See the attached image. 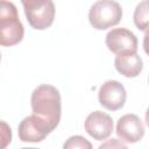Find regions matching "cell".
I'll list each match as a JSON object with an SVG mask.
<instances>
[{"instance_id": "obj_2", "label": "cell", "mask_w": 149, "mask_h": 149, "mask_svg": "<svg viewBox=\"0 0 149 149\" xmlns=\"http://www.w3.org/2000/svg\"><path fill=\"white\" fill-rule=\"evenodd\" d=\"M24 35L23 24L20 21L14 3L7 0L0 1V44L12 47L20 43Z\"/></svg>"}, {"instance_id": "obj_13", "label": "cell", "mask_w": 149, "mask_h": 149, "mask_svg": "<svg viewBox=\"0 0 149 149\" xmlns=\"http://www.w3.org/2000/svg\"><path fill=\"white\" fill-rule=\"evenodd\" d=\"M2 127H3V129H2V140H3V143H2V147L5 148L8 143H10V140H12V132H10V128H8L7 127V125H6V122H3L2 121Z\"/></svg>"}, {"instance_id": "obj_5", "label": "cell", "mask_w": 149, "mask_h": 149, "mask_svg": "<svg viewBox=\"0 0 149 149\" xmlns=\"http://www.w3.org/2000/svg\"><path fill=\"white\" fill-rule=\"evenodd\" d=\"M52 130L51 126L44 119L33 113L20 122L17 134L22 142L36 143L43 141Z\"/></svg>"}, {"instance_id": "obj_16", "label": "cell", "mask_w": 149, "mask_h": 149, "mask_svg": "<svg viewBox=\"0 0 149 149\" xmlns=\"http://www.w3.org/2000/svg\"><path fill=\"white\" fill-rule=\"evenodd\" d=\"M146 123H147V126L149 127V107H148V109H147V112H146Z\"/></svg>"}, {"instance_id": "obj_1", "label": "cell", "mask_w": 149, "mask_h": 149, "mask_svg": "<svg viewBox=\"0 0 149 149\" xmlns=\"http://www.w3.org/2000/svg\"><path fill=\"white\" fill-rule=\"evenodd\" d=\"M33 113L44 119L52 129H55L62 115V101L59 91L49 84L37 86L30 98Z\"/></svg>"}, {"instance_id": "obj_4", "label": "cell", "mask_w": 149, "mask_h": 149, "mask_svg": "<svg viewBox=\"0 0 149 149\" xmlns=\"http://www.w3.org/2000/svg\"><path fill=\"white\" fill-rule=\"evenodd\" d=\"M28 23L36 30L49 28L55 19L52 0H21Z\"/></svg>"}, {"instance_id": "obj_12", "label": "cell", "mask_w": 149, "mask_h": 149, "mask_svg": "<svg viewBox=\"0 0 149 149\" xmlns=\"http://www.w3.org/2000/svg\"><path fill=\"white\" fill-rule=\"evenodd\" d=\"M64 148L69 149H73V148H80V149H91L92 148V144L83 136L80 135H74V136H71L66 140V142L63 144Z\"/></svg>"}, {"instance_id": "obj_3", "label": "cell", "mask_w": 149, "mask_h": 149, "mask_svg": "<svg viewBox=\"0 0 149 149\" xmlns=\"http://www.w3.org/2000/svg\"><path fill=\"white\" fill-rule=\"evenodd\" d=\"M122 17V8L114 0H98L88 12L90 24L97 30H104L116 26Z\"/></svg>"}, {"instance_id": "obj_7", "label": "cell", "mask_w": 149, "mask_h": 149, "mask_svg": "<svg viewBox=\"0 0 149 149\" xmlns=\"http://www.w3.org/2000/svg\"><path fill=\"white\" fill-rule=\"evenodd\" d=\"M99 104L108 111H118L125 106L127 92L125 86L118 80H106L98 92Z\"/></svg>"}, {"instance_id": "obj_10", "label": "cell", "mask_w": 149, "mask_h": 149, "mask_svg": "<svg viewBox=\"0 0 149 149\" xmlns=\"http://www.w3.org/2000/svg\"><path fill=\"white\" fill-rule=\"evenodd\" d=\"M114 66L122 76L127 78H134L141 73L143 69V62L136 52L128 55H116L114 59Z\"/></svg>"}, {"instance_id": "obj_6", "label": "cell", "mask_w": 149, "mask_h": 149, "mask_svg": "<svg viewBox=\"0 0 149 149\" xmlns=\"http://www.w3.org/2000/svg\"><path fill=\"white\" fill-rule=\"evenodd\" d=\"M106 45L115 55H128L137 51V38L135 34L126 28H114L106 35Z\"/></svg>"}, {"instance_id": "obj_17", "label": "cell", "mask_w": 149, "mask_h": 149, "mask_svg": "<svg viewBox=\"0 0 149 149\" xmlns=\"http://www.w3.org/2000/svg\"><path fill=\"white\" fill-rule=\"evenodd\" d=\"M148 84H149V77H148Z\"/></svg>"}, {"instance_id": "obj_8", "label": "cell", "mask_w": 149, "mask_h": 149, "mask_svg": "<svg viewBox=\"0 0 149 149\" xmlns=\"http://www.w3.org/2000/svg\"><path fill=\"white\" fill-rule=\"evenodd\" d=\"M115 132L121 141L136 143L144 136V126L136 114H125L118 120Z\"/></svg>"}, {"instance_id": "obj_14", "label": "cell", "mask_w": 149, "mask_h": 149, "mask_svg": "<svg viewBox=\"0 0 149 149\" xmlns=\"http://www.w3.org/2000/svg\"><path fill=\"white\" fill-rule=\"evenodd\" d=\"M106 147H112V148H113V147H116V148H126V144H123V143H121V142H118V140H115V139H112L111 141H108V142L101 144L99 148L102 149V148H106Z\"/></svg>"}, {"instance_id": "obj_9", "label": "cell", "mask_w": 149, "mask_h": 149, "mask_svg": "<svg viewBox=\"0 0 149 149\" xmlns=\"http://www.w3.org/2000/svg\"><path fill=\"white\" fill-rule=\"evenodd\" d=\"M85 130L94 140L102 141L111 136L113 132L112 118L101 111H94L90 113L85 120Z\"/></svg>"}, {"instance_id": "obj_15", "label": "cell", "mask_w": 149, "mask_h": 149, "mask_svg": "<svg viewBox=\"0 0 149 149\" xmlns=\"http://www.w3.org/2000/svg\"><path fill=\"white\" fill-rule=\"evenodd\" d=\"M143 49H144V52L149 56V30L146 31L143 37Z\"/></svg>"}, {"instance_id": "obj_11", "label": "cell", "mask_w": 149, "mask_h": 149, "mask_svg": "<svg viewBox=\"0 0 149 149\" xmlns=\"http://www.w3.org/2000/svg\"><path fill=\"white\" fill-rule=\"evenodd\" d=\"M134 23L142 31L149 30V0L141 1L134 10Z\"/></svg>"}]
</instances>
